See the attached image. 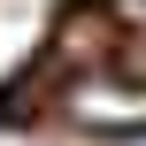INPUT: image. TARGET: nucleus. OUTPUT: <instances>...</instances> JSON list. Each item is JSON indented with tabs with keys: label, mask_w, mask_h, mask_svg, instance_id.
<instances>
[{
	"label": "nucleus",
	"mask_w": 146,
	"mask_h": 146,
	"mask_svg": "<svg viewBox=\"0 0 146 146\" xmlns=\"http://www.w3.org/2000/svg\"><path fill=\"white\" fill-rule=\"evenodd\" d=\"M69 115L85 131H146V85H131V77H77L69 85Z\"/></svg>",
	"instance_id": "obj_1"
}]
</instances>
